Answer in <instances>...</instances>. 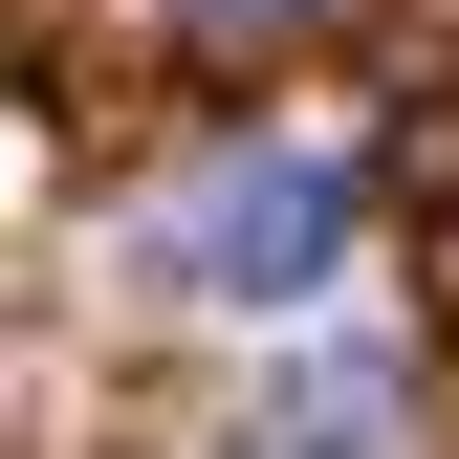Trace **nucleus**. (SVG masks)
Returning <instances> with one entry per match:
<instances>
[{"mask_svg":"<svg viewBox=\"0 0 459 459\" xmlns=\"http://www.w3.org/2000/svg\"><path fill=\"white\" fill-rule=\"evenodd\" d=\"M197 22H307V0H197Z\"/></svg>","mask_w":459,"mask_h":459,"instance_id":"nucleus-2","label":"nucleus"},{"mask_svg":"<svg viewBox=\"0 0 459 459\" xmlns=\"http://www.w3.org/2000/svg\"><path fill=\"white\" fill-rule=\"evenodd\" d=\"M328 263H351V176H328V153H219L176 197V284L197 307H307Z\"/></svg>","mask_w":459,"mask_h":459,"instance_id":"nucleus-1","label":"nucleus"}]
</instances>
